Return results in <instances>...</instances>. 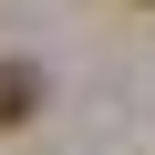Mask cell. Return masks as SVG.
Here are the masks:
<instances>
[{
  "instance_id": "6da1fadb",
  "label": "cell",
  "mask_w": 155,
  "mask_h": 155,
  "mask_svg": "<svg viewBox=\"0 0 155 155\" xmlns=\"http://www.w3.org/2000/svg\"><path fill=\"white\" fill-rule=\"evenodd\" d=\"M41 114V62H0V134H21Z\"/></svg>"
}]
</instances>
